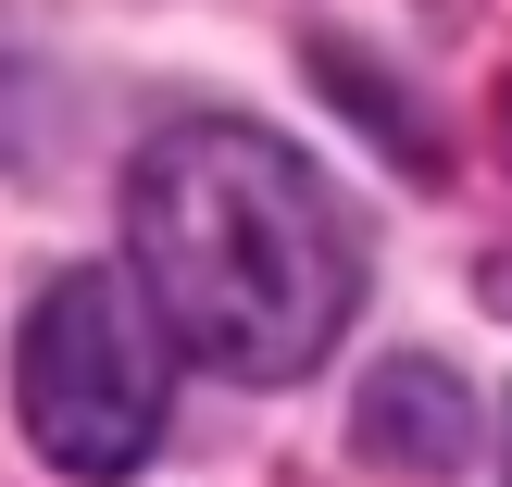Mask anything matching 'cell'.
Masks as SVG:
<instances>
[{"label": "cell", "mask_w": 512, "mask_h": 487, "mask_svg": "<svg viewBox=\"0 0 512 487\" xmlns=\"http://www.w3.org/2000/svg\"><path fill=\"white\" fill-rule=\"evenodd\" d=\"M125 250H138L163 338L213 375H250V388L313 375L363 300V238H350L338 188L275 125H225V113L163 125L138 150Z\"/></svg>", "instance_id": "cell-1"}, {"label": "cell", "mask_w": 512, "mask_h": 487, "mask_svg": "<svg viewBox=\"0 0 512 487\" xmlns=\"http://www.w3.org/2000/svg\"><path fill=\"white\" fill-rule=\"evenodd\" d=\"M13 413L38 438V463L75 475V487H113V475L150 463V438L175 413V338H163L138 275L75 263V275H50L25 300V325H13Z\"/></svg>", "instance_id": "cell-2"}, {"label": "cell", "mask_w": 512, "mask_h": 487, "mask_svg": "<svg viewBox=\"0 0 512 487\" xmlns=\"http://www.w3.org/2000/svg\"><path fill=\"white\" fill-rule=\"evenodd\" d=\"M363 450H375V463H400V475H450V463L475 450V400H463V375L425 363V350L375 363V388H363Z\"/></svg>", "instance_id": "cell-3"}, {"label": "cell", "mask_w": 512, "mask_h": 487, "mask_svg": "<svg viewBox=\"0 0 512 487\" xmlns=\"http://www.w3.org/2000/svg\"><path fill=\"white\" fill-rule=\"evenodd\" d=\"M500 487H512V413H500Z\"/></svg>", "instance_id": "cell-4"}]
</instances>
